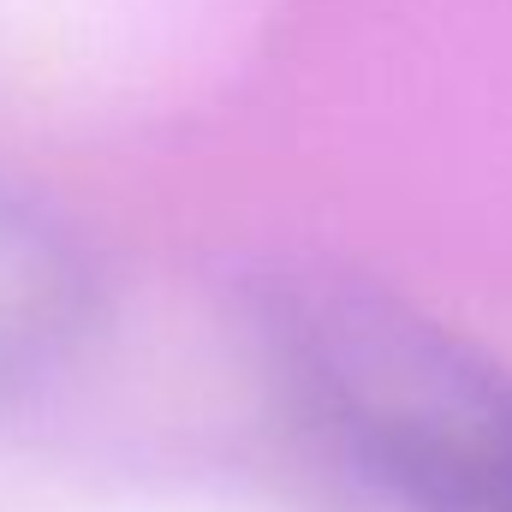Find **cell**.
I'll use <instances>...</instances> for the list:
<instances>
[{"label":"cell","mask_w":512,"mask_h":512,"mask_svg":"<svg viewBox=\"0 0 512 512\" xmlns=\"http://www.w3.org/2000/svg\"><path fill=\"white\" fill-rule=\"evenodd\" d=\"M274 364L316 429L411 512H512V370L352 280L274 286Z\"/></svg>","instance_id":"obj_1"},{"label":"cell","mask_w":512,"mask_h":512,"mask_svg":"<svg viewBox=\"0 0 512 512\" xmlns=\"http://www.w3.org/2000/svg\"><path fill=\"white\" fill-rule=\"evenodd\" d=\"M90 310V268L60 227L0 191V387L48 370Z\"/></svg>","instance_id":"obj_2"}]
</instances>
